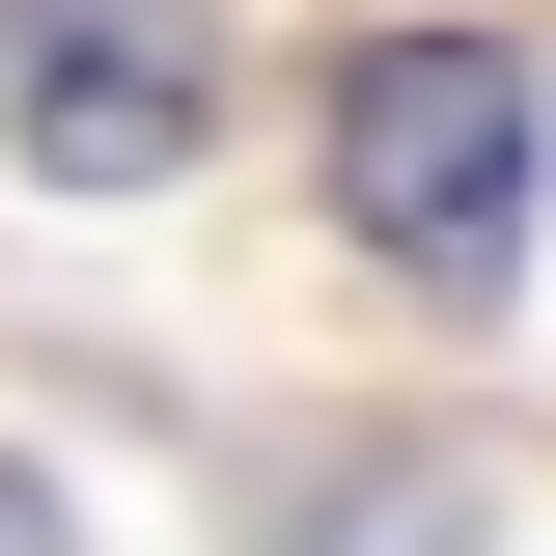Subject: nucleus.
<instances>
[{
    "label": "nucleus",
    "instance_id": "f257e3e1",
    "mask_svg": "<svg viewBox=\"0 0 556 556\" xmlns=\"http://www.w3.org/2000/svg\"><path fill=\"white\" fill-rule=\"evenodd\" d=\"M529 56H501V28H390V56L334 84V195H362V251L390 278H501L529 251Z\"/></svg>",
    "mask_w": 556,
    "mask_h": 556
},
{
    "label": "nucleus",
    "instance_id": "f03ea898",
    "mask_svg": "<svg viewBox=\"0 0 556 556\" xmlns=\"http://www.w3.org/2000/svg\"><path fill=\"white\" fill-rule=\"evenodd\" d=\"M0 139L56 195H167L223 139V28L195 0H0Z\"/></svg>",
    "mask_w": 556,
    "mask_h": 556
},
{
    "label": "nucleus",
    "instance_id": "7ed1b4c3",
    "mask_svg": "<svg viewBox=\"0 0 556 556\" xmlns=\"http://www.w3.org/2000/svg\"><path fill=\"white\" fill-rule=\"evenodd\" d=\"M0 556H56V501H28V473H0Z\"/></svg>",
    "mask_w": 556,
    "mask_h": 556
}]
</instances>
